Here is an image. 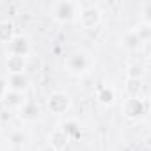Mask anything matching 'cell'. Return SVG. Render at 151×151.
Returning <instances> with one entry per match:
<instances>
[{"instance_id":"13","label":"cell","mask_w":151,"mask_h":151,"mask_svg":"<svg viewBox=\"0 0 151 151\" xmlns=\"http://www.w3.org/2000/svg\"><path fill=\"white\" fill-rule=\"evenodd\" d=\"M14 23L9 18L0 20V43H11V39L14 37Z\"/></svg>"},{"instance_id":"5","label":"cell","mask_w":151,"mask_h":151,"mask_svg":"<svg viewBox=\"0 0 151 151\" xmlns=\"http://www.w3.org/2000/svg\"><path fill=\"white\" fill-rule=\"evenodd\" d=\"M89 66H91V57L84 50H75L66 59V68L71 73H84L89 69Z\"/></svg>"},{"instance_id":"7","label":"cell","mask_w":151,"mask_h":151,"mask_svg":"<svg viewBox=\"0 0 151 151\" xmlns=\"http://www.w3.org/2000/svg\"><path fill=\"white\" fill-rule=\"evenodd\" d=\"M6 82H7V89L16 91V93H25L30 84L27 73H11V75H7Z\"/></svg>"},{"instance_id":"20","label":"cell","mask_w":151,"mask_h":151,"mask_svg":"<svg viewBox=\"0 0 151 151\" xmlns=\"http://www.w3.org/2000/svg\"><path fill=\"white\" fill-rule=\"evenodd\" d=\"M6 93H7V82H6V78H4V77H0V101L4 100Z\"/></svg>"},{"instance_id":"21","label":"cell","mask_w":151,"mask_h":151,"mask_svg":"<svg viewBox=\"0 0 151 151\" xmlns=\"http://www.w3.org/2000/svg\"><path fill=\"white\" fill-rule=\"evenodd\" d=\"M37 151H57V149H55L53 146H50V144H43V146H41Z\"/></svg>"},{"instance_id":"17","label":"cell","mask_w":151,"mask_h":151,"mask_svg":"<svg viewBox=\"0 0 151 151\" xmlns=\"http://www.w3.org/2000/svg\"><path fill=\"white\" fill-rule=\"evenodd\" d=\"M7 142L13 146V147H22L25 142H27V135L22 132V130H13L7 137Z\"/></svg>"},{"instance_id":"19","label":"cell","mask_w":151,"mask_h":151,"mask_svg":"<svg viewBox=\"0 0 151 151\" xmlns=\"http://www.w3.org/2000/svg\"><path fill=\"white\" fill-rule=\"evenodd\" d=\"M142 73H144V69H142L140 66L133 64V66H130L128 71H126V78H139V80H142Z\"/></svg>"},{"instance_id":"9","label":"cell","mask_w":151,"mask_h":151,"mask_svg":"<svg viewBox=\"0 0 151 151\" xmlns=\"http://www.w3.org/2000/svg\"><path fill=\"white\" fill-rule=\"evenodd\" d=\"M6 68L11 73H25V68H27V57H20V55H11L7 53L6 57Z\"/></svg>"},{"instance_id":"10","label":"cell","mask_w":151,"mask_h":151,"mask_svg":"<svg viewBox=\"0 0 151 151\" xmlns=\"http://www.w3.org/2000/svg\"><path fill=\"white\" fill-rule=\"evenodd\" d=\"M96 100H98L100 105L110 107V105L116 101V91H114L110 86H100L98 91H96Z\"/></svg>"},{"instance_id":"1","label":"cell","mask_w":151,"mask_h":151,"mask_svg":"<svg viewBox=\"0 0 151 151\" xmlns=\"http://www.w3.org/2000/svg\"><path fill=\"white\" fill-rule=\"evenodd\" d=\"M82 9V4L80 2H55L52 6V16L55 22L59 23H69V22H75L78 18V13Z\"/></svg>"},{"instance_id":"3","label":"cell","mask_w":151,"mask_h":151,"mask_svg":"<svg viewBox=\"0 0 151 151\" xmlns=\"http://www.w3.org/2000/svg\"><path fill=\"white\" fill-rule=\"evenodd\" d=\"M46 107L52 114L55 116H62L71 109V96L64 91H53L48 94L46 100Z\"/></svg>"},{"instance_id":"14","label":"cell","mask_w":151,"mask_h":151,"mask_svg":"<svg viewBox=\"0 0 151 151\" xmlns=\"http://www.w3.org/2000/svg\"><path fill=\"white\" fill-rule=\"evenodd\" d=\"M50 146H53L57 151H62L68 144H69V137L60 130V128H57V130H53L52 133H50V142H48Z\"/></svg>"},{"instance_id":"2","label":"cell","mask_w":151,"mask_h":151,"mask_svg":"<svg viewBox=\"0 0 151 151\" xmlns=\"http://www.w3.org/2000/svg\"><path fill=\"white\" fill-rule=\"evenodd\" d=\"M147 109H149L147 101L144 98H140V96H137V98H126L123 101V107H121L123 116L126 119H140V117H144L147 114Z\"/></svg>"},{"instance_id":"16","label":"cell","mask_w":151,"mask_h":151,"mask_svg":"<svg viewBox=\"0 0 151 151\" xmlns=\"http://www.w3.org/2000/svg\"><path fill=\"white\" fill-rule=\"evenodd\" d=\"M140 91H142V80H139V78H126L124 80L126 98H137V96H140Z\"/></svg>"},{"instance_id":"12","label":"cell","mask_w":151,"mask_h":151,"mask_svg":"<svg viewBox=\"0 0 151 151\" xmlns=\"http://www.w3.org/2000/svg\"><path fill=\"white\" fill-rule=\"evenodd\" d=\"M59 128L69 137V140H71V139H78V137L82 135V126H80V123H78L77 119H66L64 123H60Z\"/></svg>"},{"instance_id":"11","label":"cell","mask_w":151,"mask_h":151,"mask_svg":"<svg viewBox=\"0 0 151 151\" xmlns=\"http://www.w3.org/2000/svg\"><path fill=\"white\" fill-rule=\"evenodd\" d=\"M4 105L7 107V109H20L27 100H25V93H16V91H9L7 89V93H6V96H4Z\"/></svg>"},{"instance_id":"15","label":"cell","mask_w":151,"mask_h":151,"mask_svg":"<svg viewBox=\"0 0 151 151\" xmlns=\"http://www.w3.org/2000/svg\"><path fill=\"white\" fill-rule=\"evenodd\" d=\"M123 46L126 48V50H130V52H135V50H139L140 46H142V39L137 36V32L132 29V30H128L124 36H123Z\"/></svg>"},{"instance_id":"4","label":"cell","mask_w":151,"mask_h":151,"mask_svg":"<svg viewBox=\"0 0 151 151\" xmlns=\"http://www.w3.org/2000/svg\"><path fill=\"white\" fill-rule=\"evenodd\" d=\"M77 20L82 29H94L101 22V11L94 4H86V6H82Z\"/></svg>"},{"instance_id":"6","label":"cell","mask_w":151,"mask_h":151,"mask_svg":"<svg viewBox=\"0 0 151 151\" xmlns=\"http://www.w3.org/2000/svg\"><path fill=\"white\" fill-rule=\"evenodd\" d=\"M7 53L11 55H20V57H27L30 53V39L23 34H16L11 43L7 45Z\"/></svg>"},{"instance_id":"18","label":"cell","mask_w":151,"mask_h":151,"mask_svg":"<svg viewBox=\"0 0 151 151\" xmlns=\"http://www.w3.org/2000/svg\"><path fill=\"white\" fill-rule=\"evenodd\" d=\"M135 32H137V36L142 39V43H146L147 39H149V36H151V29H149V23H142V25H139L137 29H133Z\"/></svg>"},{"instance_id":"8","label":"cell","mask_w":151,"mask_h":151,"mask_svg":"<svg viewBox=\"0 0 151 151\" xmlns=\"http://www.w3.org/2000/svg\"><path fill=\"white\" fill-rule=\"evenodd\" d=\"M18 114H20V117H22L23 121L32 123V121H37V119L41 117V107H39L36 101L27 100V101L18 109Z\"/></svg>"}]
</instances>
